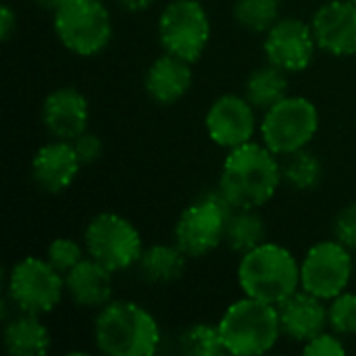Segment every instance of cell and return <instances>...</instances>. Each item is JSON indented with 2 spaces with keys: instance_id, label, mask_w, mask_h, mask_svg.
Wrapping results in <instances>:
<instances>
[{
  "instance_id": "26",
  "label": "cell",
  "mask_w": 356,
  "mask_h": 356,
  "mask_svg": "<svg viewBox=\"0 0 356 356\" xmlns=\"http://www.w3.org/2000/svg\"><path fill=\"white\" fill-rule=\"evenodd\" d=\"M181 353L190 356H217L227 355L223 346V338L219 325L211 323H194L179 336Z\"/></svg>"
},
{
  "instance_id": "6",
  "label": "cell",
  "mask_w": 356,
  "mask_h": 356,
  "mask_svg": "<svg viewBox=\"0 0 356 356\" xmlns=\"http://www.w3.org/2000/svg\"><path fill=\"white\" fill-rule=\"evenodd\" d=\"M232 211V204L219 188L204 194L179 215L173 229L175 244L188 254V259L211 254L225 244V227Z\"/></svg>"
},
{
  "instance_id": "13",
  "label": "cell",
  "mask_w": 356,
  "mask_h": 356,
  "mask_svg": "<svg viewBox=\"0 0 356 356\" xmlns=\"http://www.w3.org/2000/svg\"><path fill=\"white\" fill-rule=\"evenodd\" d=\"M204 127L209 138L221 148H238L252 142L257 131V108L246 96L223 94L207 111Z\"/></svg>"
},
{
  "instance_id": "34",
  "label": "cell",
  "mask_w": 356,
  "mask_h": 356,
  "mask_svg": "<svg viewBox=\"0 0 356 356\" xmlns=\"http://www.w3.org/2000/svg\"><path fill=\"white\" fill-rule=\"evenodd\" d=\"M31 2H33L35 6H40L42 10H50V13H54V10H56L65 0H31Z\"/></svg>"
},
{
  "instance_id": "3",
  "label": "cell",
  "mask_w": 356,
  "mask_h": 356,
  "mask_svg": "<svg viewBox=\"0 0 356 356\" xmlns=\"http://www.w3.org/2000/svg\"><path fill=\"white\" fill-rule=\"evenodd\" d=\"M238 284L246 296L277 307L300 290V263L282 244L263 242L240 257Z\"/></svg>"
},
{
  "instance_id": "5",
  "label": "cell",
  "mask_w": 356,
  "mask_h": 356,
  "mask_svg": "<svg viewBox=\"0 0 356 356\" xmlns=\"http://www.w3.org/2000/svg\"><path fill=\"white\" fill-rule=\"evenodd\" d=\"M52 23L60 44L77 56H96L113 40V17L102 0H65Z\"/></svg>"
},
{
  "instance_id": "15",
  "label": "cell",
  "mask_w": 356,
  "mask_h": 356,
  "mask_svg": "<svg viewBox=\"0 0 356 356\" xmlns=\"http://www.w3.org/2000/svg\"><path fill=\"white\" fill-rule=\"evenodd\" d=\"M90 104L88 98L71 86L52 90L42 102L44 129L56 140H75L88 129Z\"/></svg>"
},
{
  "instance_id": "29",
  "label": "cell",
  "mask_w": 356,
  "mask_h": 356,
  "mask_svg": "<svg viewBox=\"0 0 356 356\" xmlns=\"http://www.w3.org/2000/svg\"><path fill=\"white\" fill-rule=\"evenodd\" d=\"M334 240L348 250H356V204L344 207L334 219Z\"/></svg>"
},
{
  "instance_id": "18",
  "label": "cell",
  "mask_w": 356,
  "mask_h": 356,
  "mask_svg": "<svg viewBox=\"0 0 356 356\" xmlns=\"http://www.w3.org/2000/svg\"><path fill=\"white\" fill-rule=\"evenodd\" d=\"M192 88V63L175 56L171 52H163L156 56L144 75L146 94L159 104H175L181 100Z\"/></svg>"
},
{
  "instance_id": "19",
  "label": "cell",
  "mask_w": 356,
  "mask_h": 356,
  "mask_svg": "<svg viewBox=\"0 0 356 356\" xmlns=\"http://www.w3.org/2000/svg\"><path fill=\"white\" fill-rule=\"evenodd\" d=\"M65 286L69 298L81 309H102L113 300V271L92 257L65 275Z\"/></svg>"
},
{
  "instance_id": "36",
  "label": "cell",
  "mask_w": 356,
  "mask_h": 356,
  "mask_svg": "<svg viewBox=\"0 0 356 356\" xmlns=\"http://www.w3.org/2000/svg\"><path fill=\"white\" fill-rule=\"evenodd\" d=\"M355 2H356V0H355Z\"/></svg>"
},
{
  "instance_id": "21",
  "label": "cell",
  "mask_w": 356,
  "mask_h": 356,
  "mask_svg": "<svg viewBox=\"0 0 356 356\" xmlns=\"http://www.w3.org/2000/svg\"><path fill=\"white\" fill-rule=\"evenodd\" d=\"M188 254L177 244H154L138 261V271L148 284H171L186 271Z\"/></svg>"
},
{
  "instance_id": "11",
  "label": "cell",
  "mask_w": 356,
  "mask_h": 356,
  "mask_svg": "<svg viewBox=\"0 0 356 356\" xmlns=\"http://www.w3.org/2000/svg\"><path fill=\"white\" fill-rule=\"evenodd\" d=\"M350 252L338 240H323L311 246L300 263V288L323 300L346 292L355 269Z\"/></svg>"
},
{
  "instance_id": "25",
  "label": "cell",
  "mask_w": 356,
  "mask_h": 356,
  "mask_svg": "<svg viewBox=\"0 0 356 356\" xmlns=\"http://www.w3.org/2000/svg\"><path fill=\"white\" fill-rule=\"evenodd\" d=\"M280 0H236L234 17L242 29L267 33L280 19Z\"/></svg>"
},
{
  "instance_id": "23",
  "label": "cell",
  "mask_w": 356,
  "mask_h": 356,
  "mask_svg": "<svg viewBox=\"0 0 356 356\" xmlns=\"http://www.w3.org/2000/svg\"><path fill=\"white\" fill-rule=\"evenodd\" d=\"M267 242V227L257 209H234L225 227V244L229 250L244 254Z\"/></svg>"
},
{
  "instance_id": "22",
  "label": "cell",
  "mask_w": 356,
  "mask_h": 356,
  "mask_svg": "<svg viewBox=\"0 0 356 356\" xmlns=\"http://www.w3.org/2000/svg\"><path fill=\"white\" fill-rule=\"evenodd\" d=\"M288 88H290L288 73L267 63L263 67H257L248 75L244 83V96L257 111L265 113L267 108H271L273 104H277L282 98L288 96Z\"/></svg>"
},
{
  "instance_id": "27",
  "label": "cell",
  "mask_w": 356,
  "mask_h": 356,
  "mask_svg": "<svg viewBox=\"0 0 356 356\" xmlns=\"http://www.w3.org/2000/svg\"><path fill=\"white\" fill-rule=\"evenodd\" d=\"M330 327L338 336H356V294L342 292L327 305Z\"/></svg>"
},
{
  "instance_id": "12",
  "label": "cell",
  "mask_w": 356,
  "mask_h": 356,
  "mask_svg": "<svg viewBox=\"0 0 356 356\" xmlns=\"http://www.w3.org/2000/svg\"><path fill=\"white\" fill-rule=\"evenodd\" d=\"M317 48L313 25L298 17H280L265 33L263 42L267 63L284 69L286 73H300L309 69Z\"/></svg>"
},
{
  "instance_id": "30",
  "label": "cell",
  "mask_w": 356,
  "mask_h": 356,
  "mask_svg": "<svg viewBox=\"0 0 356 356\" xmlns=\"http://www.w3.org/2000/svg\"><path fill=\"white\" fill-rule=\"evenodd\" d=\"M302 353L307 356H342L346 355V346L342 344L336 332L334 334L321 332L313 340L305 342Z\"/></svg>"
},
{
  "instance_id": "33",
  "label": "cell",
  "mask_w": 356,
  "mask_h": 356,
  "mask_svg": "<svg viewBox=\"0 0 356 356\" xmlns=\"http://www.w3.org/2000/svg\"><path fill=\"white\" fill-rule=\"evenodd\" d=\"M119 6L127 13H144L148 10L156 0H117Z\"/></svg>"
},
{
  "instance_id": "35",
  "label": "cell",
  "mask_w": 356,
  "mask_h": 356,
  "mask_svg": "<svg viewBox=\"0 0 356 356\" xmlns=\"http://www.w3.org/2000/svg\"><path fill=\"white\" fill-rule=\"evenodd\" d=\"M280 2H284V0H280Z\"/></svg>"
},
{
  "instance_id": "17",
  "label": "cell",
  "mask_w": 356,
  "mask_h": 356,
  "mask_svg": "<svg viewBox=\"0 0 356 356\" xmlns=\"http://www.w3.org/2000/svg\"><path fill=\"white\" fill-rule=\"evenodd\" d=\"M282 334L292 342H309L330 325L327 305L323 298L305 292L302 288L277 305Z\"/></svg>"
},
{
  "instance_id": "8",
  "label": "cell",
  "mask_w": 356,
  "mask_h": 356,
  "mask_svg": "<svg viewBox=\"0 0 356 356\" xmlns=\"http://www.w3.org/2000/svg\"><path fill=\"white\" fill-rule=\"evenodd\" d=\"M6 292L8 300L21 313L46 315L60 305L67 286L65 275L56 271L46 257H25L10 267Z\"/></svg>"
},
{
  "instance_id": "10",
  "label": "cell",
  "mask_w": 356,
  "mask_h": 356,
  "mask_svg": "<svg viewBox=\"0 0 356 356\" xmlns=\"http://www.w3.org/2000/svg\"><path fill=\"white\" fill-rule=\"evenodd\" d=\"M159 40L165 52L196 63L211 40V19L200 0H171L159 15Z\"/></svg>"
},
{
  "instance_id": "1",
  "label": "cell",
  "mask_w": 356,
  "mask_h": 356,
  "mask_svg": "<svg viewBox=\"0 0 356 356\" xmlns=\"http://www.w3.org/2000/svg\"><path fill=\"white\" fill-rule=\"evenodd\" d=\"M282 181L280 156L252 140L227 152L217 188L232 209H261L275 196Z\"/></svg>"
},
{
  "instance_id": "9",
  "label": "cell",
  "mask_w": 356,
  "mask_h": 356,
  "mask_svg": "<svg viewBox=\"0 0 356 356\" xmlns=\"http://www.w3.org/2000/svg\"><path fill=\"white\" fill-rule=\"evenodd\" d=\"M83 246L88 257L96 259L113 273L138 265L144 252L138 227L117 213H98L92 217L83 232Z\"/></svg>"
},
{
  "instance_id": "31",
  "label": "cell",
  "mask_w": 356,
  "mask_h": 356,
  "mask_svg": "<svg viewBox=\"0 0 356 356\" xmlns=\"http://www.w3.org/2000/svg\"><path fill=\"white\" fill-rule=\"evenodd\" d=\"M71 142H73V148H75L81 165H92L102 156V140L96 134H90L88 129Z\"/></svg>"
},
{
  "instance_id": "7",
  "label": "cell",
  "mask_w": 356,
  "mask_h": 356,
  "mask_svg": "<svg viewBox=\"0 0 356 356\" xmlns=\"http://www.w3.org/2000/svg\"><path fill=\"white\" fill-rule=\"evenodd\" d=\"M259 129L263 144L282 159L309 148L319 131V111L313 100L288 94L265 111Z\"/></svg>"
},
{
  "instance_id": "20",
  "label": "cell",
  "mask_w": 356,
  "mask_h": 356,
  "mask_svg": "<svg viewBox=\"0 0 356 356\" xmlns=\"http://www.w3.org/2000/svg\"><path fill=\"white\" fill-rule=\"evenodd\" d=\"M2 342L8 355L44 356L50 350L52 338L48 327L40 321V315L21 313L4 325Z\"/></svg>"
},
{
  "instance_id": "4",
  "label": "cell",
  "mask_w": 356,
  "mask_h": 356,
  "mask_svg": "<svg viewBox=\"0 0 356 356\" xmlns=\"http://www.w3.org/2000/svg\"><path fill=\"white\" fill-rule=\"evenodd\" d=\"M217 325L225 353L234 356L265 355L284 336L277 307L246 294L225 309Z\"/></svg>"
},
{
  "instance_id": "28",
  "label": "cell",
  "mask_w": 356,
  "mask_h": 356,
  "mask_svg": "<svg viewBox=\"0 0 356 356\" xmlns=\"http://www.w3.org/2000/svg\"><path fill=\"white\" fill-rule=\"evenodd\" d=\"M88 257L86 252V246L79 244L77 240L73 238H56L48 244L46 248V259L48 263L60 271L63 275H67L77 263H81L83 259Z\"/></svg>"
},
{
  "instance_id": "2",
  "label": "cell",
  "mask_w": 356,
  "mask_h": 356,
  "mask_svg": "<svg viewBox=\"0 0 356 356\" xmlns=\"http://www.w3.org/2000/svg\"><path fill=\"white\" fill-rule=\"evenodd\" d=\"M96 348L106 356H152L161 346L154 315L134 300H111L94 319Z\"/></svg>"
},
{
  "instance_id": "16",
  "label": "cell",
  "mask_w": 356,
  "mask_h": 356,
  "mask_svg": "<svg viewBox=\"0 0 356 356\" xmlns=\"http://www.w3.org/2000/svg\"><path fill=\"white\" fill-rule=\"evenodd\" d=\"M81 167L83 165L73 148V142L54 138L52 142L40 146L33 154L31 179L42 192L60 194L75 181Z\"/></svg>"
},
{
  "instance_id": "24",
  "label": "cell",
  "mask_w": 356,
  "mask_h": 356,
  "mask_svg": "<svg viewBox=\"0 0 356 356\" xmlns=\"http://www.w3.org/2000/svg\"><path fill=\"white\" fill-rule=\"evenodd\" d=\"M282 159H284L282 161V177L290 188H294L298 192H309L321 184V177H323L321 159L315 152H311L309 148L296 150Z\"/></svg>"
},
{
  "instance_id": "14",
  "label": "cell",
  "mask_w": 356,
  "mask_h": 356,
  "mask_svg": "<svg viewBox=\"0 0 356 356\" xmlns=\"http://www.w3.org/2000/svg\"><path fill=\"white\" fill-rule=\"evenodd\" d=\"M313 33L319 50L332 56L356 54V2L355 0H327L313 19Z\"/></svg>"
},
{
  "instance_id": "32",
  "label": "cell",
  "mask_w": 356,
  "mask_h": 356,
  "mask_svg": "<svg viewBox=\"0 0 356 356\" xmlns=\"http://www.w3.org/2000/svg\"><path fill=\"white\" fill-rule=\"evenodd\" d=\"M17 31V13L10 4H4L0 10V38L2 42H8L10 35Z\"/></svg>"
}]
</instances>
